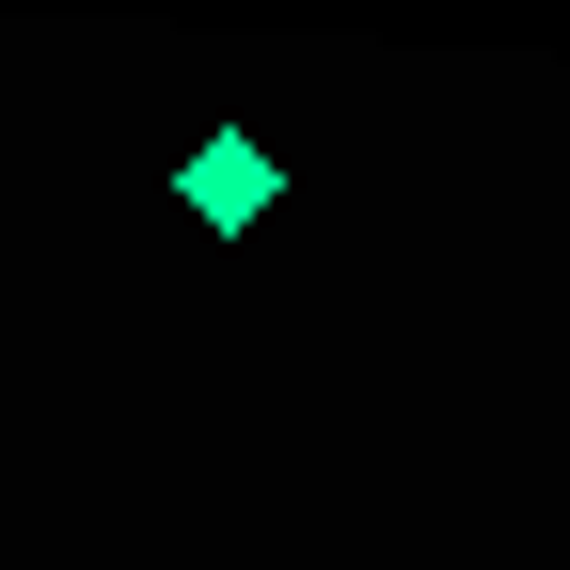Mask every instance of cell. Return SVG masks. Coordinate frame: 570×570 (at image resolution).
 <instances>
[{"label": "cell", "mask_w": 570, "mask_h": 570, "mask_svg": "<svg viewBox=\"0 0 570 570\" xmlns=\"http://www.w3.org/2000/svg\"><path fill=\"white\" fill-rule=\"evenodd\" d=\"M269 190H285V159H269L254 127H206L190 159H175V206H190L206 238H254V223H269Z\"/></svg>", "instance_id": "obj_1"}]
</instances>
